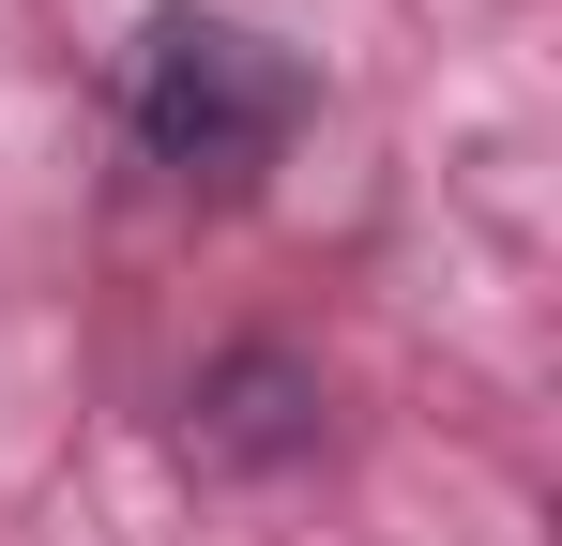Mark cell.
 <instances>
[{"mask_svg": "<svg viewBox=\"0 0 562 546\" xmlns=\"http://www.w3.org/2000/svg\"><path fill=\"white\" fill-rule=\"evenodd\" d=\"M304 106H319V77L289 61L259 15H228V0H153L137 46H122V137L168 182H213V197H244L274 168L304 137Z\"/></svg>", "mask_w": 562, "mask_h": 546, "instance_id": "cell-1", "label": "cell"}, {"mask_svg": "<svg viewBox=\"0 0 562 546\" xmlns=\"http://www.w3.org/2000/svg\"><path fill=\"white\" fill-rule=\"evenodd\" d=\"M183 455H198V470H304V455H319V364H304V350H228V364H198Z\"/></svg>", "mask_w": 562, "mask_h": 546, "instance_id": "cell-2", "label": "cell"}]
</instances>
